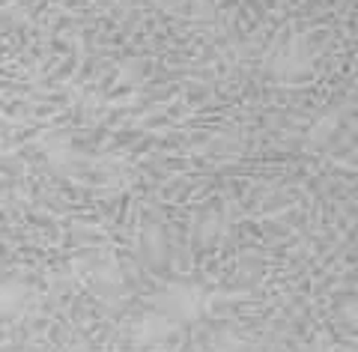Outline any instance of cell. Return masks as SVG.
I'll return each mask as SVG.
<instances>
[{
  "label": "cell",
  "instance_id": "cell-1",
  "mask_svg": "<svg viewBox=\"0 0 358 352\" xmlns=\"http://www.w3.org/2000/svg\"><path fill=\"white\" fill-rule=\"evenodd\" d=\"M27 304V290L18 281L0 283V314H18Z\"/></svg>",
  "mask_w": 358,
  "mask_h": 352
}]
</instances>
